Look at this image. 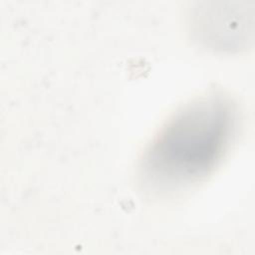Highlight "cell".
Masks as SVG:
<instances>
[{
	"mask_svg": "<svg viewBox=\"0 0 255 255\" xmlns=\"http://www.w3.org/2000/svg\"><path fill=\"white\" fill-rule=\"evenodd\" d=\"M234 124V111L222 97L211 96L192 103L152 140L143 159V174L162 188L200 180L227 151Z\"/></svg>",
	"mask_w": 255,
	"mask_h": 255,
	"instance_id": "6da1fadb",
	"label": "cell"
}]
</instances>
